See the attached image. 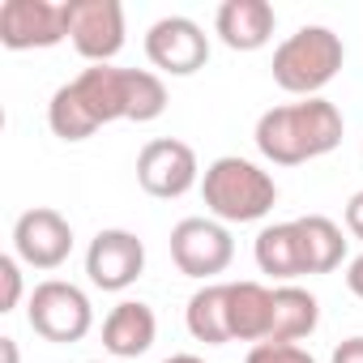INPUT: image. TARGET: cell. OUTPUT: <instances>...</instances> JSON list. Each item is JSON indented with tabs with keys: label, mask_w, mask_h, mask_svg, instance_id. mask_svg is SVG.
Returning a JSON list of instances; mask_svg holds the SVG:
<instances>
[{
	"label": "cell",
	"mask_w": 363,
	"mask_h": 363,
	"mask_svg": "<svg viewBox=\"0 0 363 363\" xmlns=\"http://www.w3.org/2000/svg\"><path fill=\"white\" fill-rule=\"evenodd\" d=\"M252 257H257V269L269 274V278L282 282V286L308 274V265H303V244H299L295 223L261 227V235H257V244H252Z\"/></svg>",
	"instance_id": "obj_15"
},
{
	"label": "cell",
	"mask_w": 363,
	"mask_h": 363,
	"mask_svg": "<svg viewBox=\"0 0 363 363\" xmlns=\"http://www.w3.org/2000/svg\"><path fill=\"white\" fill-rule=\"evenodd\" d=\"M26 320L30 329L43 337V342H56V346H73L90 333L94 325V308H90V295L65 278H48L30 291V303H26Z\"/></svg>",
	"instance_id": "obj_5"
},
{
	"label": "cell",
	"mask_w": 363,
	"mask_h": 363,
	"mask_svg": "<svg viewBox=\"0 0 363 363\" xmlns=\"http://www.w3.org/2000/svg\"><path fill=\"white\" fill-rule=\"evenodd\" d=\"M342 111L329 103V99H299V103H282V107H269L261 120H257V150L261 158H269L274 167H299V162H312L329 150L342 145Z\"/></svg>",
	"instance_id": "obj_2"
},
{
	"label": "cell",
	"mask_w": 363,
	"mask_h": 363,
	"mask_svg": "<svg viewBox=\"0 0 363 363\" xmlns=\"http://www.w3.org/2000/svg\"><path fill=\"white\" fill-rule=\"evenodd\" d=\"M154 337H158V320H154V308L141 303V299L116 303V308L107 312V320H103V346H107V354H116V359H137V354H145V350L154 346Z\"/></svg>",
	"instance_id": "obj_14"
},
{
	"label": "cell",
	"mask_w": 363,
	"mask_h": 363,
	"mask_svg": "<svg viewBox=\"0 0 363 363\" xmlns=\"http://www.w3.org/2000/svg\"><path fill=\"white\" fill-rule=\"evenodd\" d=\"M0 350H5V363H18V342L13 337H0Z\"/></svg>",
	"instance_id": "obj_25"
},
{
	"label": "cell",
	"mask_w": 363,
	"mask_h": 363,
	"mask_svg": "<svg viewBox=\"0 0 363 363\" xmlns=\"http://www.w3.org/2000/svg\"><path fill=\"white\" fill-rule=\"evenodd\" d=\"M90 363H103V359H90Z\"/></svg>",
	"instance_id": "obj_27"
},
{
	"label": "cell",
	"mask_w": 363,
	"mask_h": 363,
	"mask_svg": "<svg viewBox=\"0 0 363 363\" xmlns=\"http://www.w3.org/2000/svg\"><path fill=\"white\" fill-rule=\"evenodd\" d=\"M342 218H346V231H350L354 240H363V189L346 201V214H342Z\"/></svg>",
	"instance_id": "obj_22"
},
{
	"label": "cell",
	"mask_w": 363,
	"mask_h": 363,
	"mask_svg": "<svg viewBox=\"0 0 363 363\" xmlns=\"http://www.w3.org/2000/svg\"><path fill=\"white\" fill-rule=\"evenodd\" d=\"M346 48L329 26H299L274 48V82L295 99H320V90L342 73Z\"/></svg>",
	"instance_id": "obj_4"
},
{
	"label": "cell",
	"mask_w": 363,
	"mask_h": 363,
	"mask_svg": "<svg viewBox=\"0 0 363 363\" xmlns=\"http://www.w3.org/2000/svg\"><path fill=\"white\" fill-rule=\"evenodd\" d=\"M295 231H299V244H303L308 274H333L346 261V240H342V227L333 218L303 214V218H295Z\"/></svg>",
	"instance_id": "obj_19"
},
{
	"label": "cell",
	"mask_w": 363,
	"mask_h": 363,
	"mask_svg": "<svg viewBox=\"0 0 363 363\" xmlns=\"http://www.w3.org/2000/svg\"><path fill=\"white\" fill-rule=\"evenodd\" d=\"M137 184L158 197V201H175L201 184V167L189 141L179 137H154L141 145L137 154Z\"/></svg>",
	"instance_id": "obj_7"
},
{
	"label": "cell",
	"mask_w": 363,
	"mask_h": 363,
	"mask_svg": "<svg viewBox=\"0 0 363 363\" xmlns=\"http://www.w3.org/2000/svg\"><path fill=\"white\" fill-rule=\"evenodd\" d=\"M231 342H265L274 320V291L261 282H227Z\"/></svg>",
	"instance_id": "obj_16"
},
{
	"label": "cell",
	"mask_w": 363,
	"mask_h": 363,
	"mask_svg": "<svg viewBox=\"0 0 363 363\" xmlns=\"http://www.w3.org/2000/svg\"><path fill=\"white\" fill-rule=\"evenodd\" d=\"M346 291H350L354 299H363V252L346 265Z\"/></svg>",
	"instance_id": "obj_24"
},
{
	"label": "cell",
	"mask_w": 363,
	"mask_h": 363,
	"mask_svg": "<svg viewBox=\"0 0 363 363\" xmlns=\"http://www.w3.org/2000/svg\"><path fill=\"white\" fill-rule=\"evenodd\" d=\"M116 120H133V69L90 65L48 103V124L60 141H86Z\"/></svg>",
	"instance_id": "obj_1"
},
{
	"label": "cell",
	"mask_w": 363,
	"mask_h": 363,
	"mask_svg": "<svg viewBox=\"0 0 363 363\" xmlns=\"http://www.w3.org/2000/svg\"><path fill=\"white\" fill-rule=\"evenodd\" d=\"M244 363H316V359L295 342H257Z\"/></svg>",
	"instance_id": "obj_20"
},
{
	"label": "cell",
	"mask_w": 363,
	"mask_h": 363,
	"mask_svg": "<svg viewBox=\"0 0 363 363\" xmlns=\"http://www.w3.org/2000/svg\"><path fill=\"white\" fill-rule=\"evenodd\" d=\"M278 13L269 0H227L214 13V30L231 52H261L274 39Z\"/></svg>",
	"instance_id": "obj_13"
},
{
	"label": "cell",
	"mask_w": 363,
	"mask_h": 363,
	"mask_svg": "<svg viewBox=\"0 0 363 363\" xmlns=\"http://www.w3.org/2000/svg\"><path fill=\"white\" fill-rule=\"evenodd\" d=\"M184 325L197 342L206 346H227L231 342V312H227V282H206L193 291L184 308Z\"/></svg>",
	"instance_id": "obj_18"
},
{
	"label": "cell",
	"mask_w": 363,
	"mask_h": 363,
	"mask_svg": "<svg viewBox=\"0 0 363 363\" xmlns=\"http://www.w3.org/2000/svg\"><path fill=\"white\" fill-rule=\"evenodd\" d=\"M69 39L82 60L111 65L124 48V5L120 0H65Z\"/></svg>",
	"instance_id": "obj_8"
},
{
	"label": "cell",
	"mask_w": 363,
	"mask_h": 363,
	"mask_svg": "<svg viewBox=\"0 0 363 363\" xmlns=\"http://www.w3.org/2000/svg\"><path fill=\"white\" fill-rule=\"evenodd\" d=\"M145 274V244L124 231V227H107L90 240L86 248V278L99 291H128L137 278Z\"/></svg>",
	"instance_id": "obj_12"
},
{
	"label": "cell",
	"mask_w": 363,
	"mask_h": 363,
	"mask_svg": "<svg viewBox=\"0 0 363 363\" xmlns=\"http://www.w3.org/2000/svg\"><path fill=\"white\" fill-rule=\"evenodd\" d=\"M201 201L206 210L227 227V223H261L274 201H278V184L274 175L240 154H223L206 167L201 175Z\"/></svg>",
	"instance_id": "obj_3"
},
{
	"label": "cell",
	"mask_w": 363,
	"mask_h": 363,
	"mask_svg": "<svg viewBox=\"0 0 363 363\" xmlns=\"http://www.w3.org/2000/svg\"><path fill=\"white\" fill-rule=\"evenodd\" d=\"M320 325V303L312 291L286 282L274 291V320H269V337L265 342H303L312 337Z\"/></svg>",
	"instance_id": "obj_17"
},
{
	"label": "cell",
	"mask_w": 363,
	"mask_h": 363,
	"mask_svg": "<svg viewBox=\"0 0 363 363\" xmlns=\"http://www.w3.org/2000/svg\"><path fill=\"white\" fill-rule=\"evenodd\" d=\"M13 252L22 265L30 269H60L73 252V227L60 210L52 206H35L13 223Z\"/></svg>",
	"instance_id": "obj_11"
},
{
	"label": "cell",
	"mask_w": 363,
	"mask_h": 363,
	"mask_svg": "<svg viewBox=\"0 0 363 363\" xmlns=\"http://www.w3.org/2000/svg\"><path fill=\"white\" fill-rule=\"evenodd\" d=\"M329 363H363V333H359V337H346V342H337Z\"/></svg>",
	"instance_id": "obj_23"
},
{
	"label": "cell",
	"mask_w": 363,
	"mask_h": 363,
	"mask_svg": "<svg viewBox=\"0 0 363 363\" xmlns=\"http://www.w3.org/2000/svg\"><path fill=\"white\" fill-rule=\"evenodd\" d=\"M162 363H206V359H197V354H171V359H162Z\"/></svg>",
	"instance_id": "obj_26"
},
{
	"label": "cell",
	"mask_w": 363,
	"mask_h": 363,
	"mask_svg": "<svg viewBox=\"0 0 363 363\" xmlns=\"http://www.w3.org/2000/svg\"><path fill=\"white\" fill-rule=\"evenodd\" d=\"M69 39V9L56 0H5L0 5V43L9 52L56 48Z\"/></svg>",
	"instance_id": "obj_10"
},
{
	"label": "cell",
	"mask_w": 363,
	"mask_h": 363,
	"mask_svg": "<svg viewBox=\"0 0 363 363\" xmlns=\"http://www.w3.org/2000/svg\"><path fill=\"white\" fill-rule=\"evenodd\" d=\"M22 303V261L18 252L0 257V312H13Z\"/></svg>",
	"instance_id": "obj_21"
},
{
	"label": "cell",
	"mask_w": 363,
	"mask_h": 363,
	"mask_svg": "<svg viewBox=\"0 0 363 363\" xmlns=\"http://www.w3.org/2000/svg\"><path fill=\"white\" fill-rule=\"evenodd\" d=\"M145 56L158 73H171V77H193L197 69H206L210 60V35L193 22V18H158L150 30H145Z\"/></svg>",
	"instance_id": "obj_9"
},
{
	"label": "cell",
	"mask_w": 363,
	"mask_h": 363,
	"mask_svg": "<svg viewBox=\"0 0 363 363\" xmlns=\"http://www.w3.org/2000/svg\"><path fill=\"white\" fill-rule=\"evenodd\" d=\"M171 261L184 278L210 282L235 261V240L218 218H179L171 227Z\"/></svg>",
	"instance_id": "obj_6"
}]
</instances>
